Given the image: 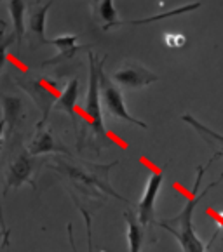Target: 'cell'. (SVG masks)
I'll return each instance as SVG.
<instances>
[{
  "label": "cell",
  "mask_w": 223,
  "mask_h": 252,
  "mask_svg": "<svg viewBox=\"0 0 223 252\" xmlns=\"http://www.w3.org/2000/svg\"><path fill=\"white\" fill-rule=\"evenodd\" d=\"M182 120L188 124L192 129L197 130V132L204 137L206 141H208V145L215 148V155H213L211 162H215V160H218V158H223V134L209 129L208 126H204L202 122H199V120L193 115H190V113H185V115L182 117Z\"/></svg>",
  "instance_id": "13"
},
{
  "label": "cell",
  "mask_w": 223,
  "mask_h": 252,
  "mask_svg": "<svg viewBox=\"0 0 223 252\" xmlns=\"http://www.w3.org/2000/svg\"><path fill=\"white\" fill-rule=\"evenodd\" d=\"M199 7H201V2H192V4H188V5H182V7L171 9V11L162 12V14H157V16H152V18L122 21V25H149V23L159 21V19H166V18H171V16H180V14H185V12H192V11H195V9H199Z\"/></svg>",
  "instance_id": "18"
},
{
  "label": "cell",
  "mask_w": 223,
  "mask_h": 252,
  "mask_svg": "<svg viewBox=\"0 0 223 252\" xmlns=\"http://www.w3.org/2000/svg\"><path fill=\"white\" fill-rule=\"evenodd\" d=\"M0 237H2V231H0Z\"/></svg>",
  "instance_id": "24"
},
{
  "label": "cell",
  "mask_w": 223,
  "mask_h": 252,
  "mask_svg": "<svg viewBox=\"0 0 223 252\" xmlns=\"http://www.w3.org/2000/svg\"><path fill=\"white\" fill-rule=\"evenodd\" d=\"M91 9H93L94 21L100 25L103 32H108L113 26L122 25V21L119 19V12L113 5V0H93Z\"/></svg>",
  "instance_id": "12"
},
{
  "label": "cell",
  "mask_w": 223,
  "mask_h": 252,
  "mask_svg": "<svg viewBox=\"0 0 223 252\" xmlns=\"http://www.w3.org/2000/svg\"><path fill=\"white\" fill-rule=\"evenodd\" d=\"M82 216H84V221H86V233H87V247H89V252H93V242H91V214L87 209L82 207ZM68 237H70V245L74 249V252H77L75 249V242H74V228L72 224H68Z\"/></svg>",
  "instance_id": "19"
},
{
  "label": "cell",
  "mask_w": 223,
  "mask_h": 252,
  "mask_svg": "<svg viewBox=\"0 0 223 252\" xmlns=\"http://www.w3.org/2000/svg\"><path fill=\"white\" fill-rule=\"evenodd\" d=\"M119 162H112L107 165H98V163L89 162H70V160L63 158V157H54L47 165L52 171L60 172L61 176L68 179L78 191L86 193V195H93V197H113L117 200L127 202L126 198L113 189L108 179V172L112 167H115Z\"/></svg>",
  "instance_id": "1"
},
{
  "label": "cell",
  "mask_w": 223,
  "mask_h": 252,
  "mask_svg": "<svg viewBox=\"0 0 223 252\" xmlns=\"http://www.w3.org/2000/svg\"><path fill=\"white\" fill-rule=\"evenodd\" d=\"M164 42L167 44V47H183L186 44V37L182 33H166L164 35Z\"/></svg>",
  "instance_id": "20"
},
{
  "label": "cell",
  "mask_w": 223,
  "mask_h": 252,
  "mask_svg": "<svg viewBox=\"0 0 223 252\" xmlns=\"http://www.w3.org/2000/svg\"><path fill=\"white\" fill-rule=\"evenodd\" d=\"M215 221H216V224H218V228H223V212H218V214L215 216Z\"/></svg>",
  "instance_id": "23"
},
{
  "label": "cell",
  "mask_w": 223,
  "mask_h": 252,
  "mask_svg": "<svg viewBox=\"0 0 223 252\" xmlns=\"http://www.w3.org/2000/svg\"><path fill=\"white\" fill-rule=\"evenodd\" d=\"M28 152L32 157L44 155V153H65V155H72L70 150L56 139V136L51 132V129H45V126L37 127V132H35L34 139L28 145Z\"/></svg>",
  "instance_id": "9"
},
{
  "label": "cell",
  "mask_w": 223,
  "mask_h": 252,
  "mask_svg": "<svg viewBox=\"0 0 223 252\" xmlns=\"http://www.w3.org/2000/svg\"><path fill=\"white\" fill-rule=\"evenodd\" d=\"M211 160L208 162L206 167H199L197 169V176H195V183H193V189L190 193V197L186 198L185 202V207L182 209L178 216L171 219H164V221L159 222V226L164 228L166 231L173 235V237L178 240V244L182 245L183 252H208V245H204V242L199 238V235L195 233L193 230V211L197 207V204L202 200V197H206L216 185L223 179V174L218 178V181L211 183L208 188L202 189V193L199 191L201 189V181H202V176L206 174V169L211 165Z\"/></svg>",
  "instance_id": "2"
},
{
  "label": "cell",
  "mask_w": 223,
  "mask_h": 252,
  "mask_svg": "<svg viewBox=\"0 0 223 252\" xmlns=\"http://www.w3.org/2000/svg\"><path fill=\"white\" fill-rule=\"evenodd\" d=\"M162 181H164L162 169L152 172V176L147 179V186H145V191H143L142 200L138 202L136 218H138V221L142 222V226H145V228L153 222L155 200H157V195H159L160 188H162Z\"/></svg>",
  "instance_id": "8"
},
{
  "label": "cell",
  "mask_w": 223,
  "mask_h": 252,
  "mask_svg": "<svg viewBox=\"0 0 223 252\" xmlns=\"http://www.w3.org/2000/svg\"><path fill=\"white\" fill-rule=\"evenodd\" d=\"M78 91H80V84L77 78H72L67 84V89L60 94V97L56 99L54 108L56 110H63L68 113L72 119L74 126L77 127V101H78Z\"/></svg>",
  "instance_id": "14"
},
{
  "label": "cell",
  "mask_w": 223,
  "mask_h": 252,
  "mask_svg": "<svg viewBox=\"0 0 223 252\" xmlns=\"http://www.w3.org/2000/svg\"><path fill=\"white\" fill-rule=\"evenodd\" d=\"M127 224V245H129V252H140L143 247V240H145V226H142V222L138 221L136 214L127 211L124 214Z\"/></svg>",
  "instance_id": "16"
},
{
  "label": "cell",
  "mask_w": 223,
  "mask_h": 252,
  "mask_svg": "<svg viewBox=\"0 0 223 252\" xmlns=\"http://www.w3.org/2000/svg\"><path fill=\"white\" fill-rule=\"evenodd\" d=\"M0 106H2V120L5 124V130L4 136L11 137L16 130V126L21 120V113H23V101L19 96H11V94H4L0 93Z\"/></svg>",
  "instance_id": "11"
},
{
  "label": "cell",
  "mask_w": 223,
  "mask_h": 252,
  "mask_svg": "<svg viewBox=\"0 0 223 252\" xmlns=\"http://www.w3.org/2000/svg\"><path fill=\"white\" fill-rule=\"evenodd\" d=\"M89 84H87V97H86V110H84V117H86L87 124H89L91 130L94 136L100 139L101 143L107 141V132H105V122H103V113H101V89H100V73L105 66L107 58H100L96 60V56L89 52Z\"/></svg>",
  "instance_id": "3"
},
{
  "label": "cell",
  "mask_w": 223,
  "mask_h": 252,
  "mask_svg": "<svg viewBox=\"0 0 223 252\" xmlns=\"http://www.w3.org/2000/svg\"><path fill=\"white\" fill-rule=\"evenodd\" d=\"M0 2H2V0H0Z\"/></svg>",
  "instance_id": "25"
},
{
  "label": "cell",
  "mask_w": 223,
  "mask_h": 252,
  "mask_svg": "<svg viewBox=\"0 0 223 252\" xmlns=\"http://www.w3.org/2000/svg\"><path fill=\"white\" fill-rule=\"evenodd\" d=\"M2 143H4V139H0V150H2ZM0 231L4 235V244L9 245V230H7V226H5L4 207H2V191H0Z\"/></svg>",
  "instance_id": "21"
},
{
  "label": "cell",
  "mask_w": 223,
  "mask_h": 252,
  "mask_svg": "<svg viewBox=\"0 0 223 252\" xmlns=\"http://www.w3.org/2000/svg\"><path fill=\"white\" fill-rule=\"evenodd\" d=\"M34 172H35V157H32L30 152L26 148L21 150L11 160V163L7 167V172H5V189L21 188L26 183H30L35 188Z\"/></svg>",
  "instance_id": "7"
},
{
  "label": "cell",
  "mask_w": 223,
  "mask_h": 252,
  "mask_svg": "<svg viewBox=\"0 0 223 252\" xmlns=\"http://www.w3.org/2000/svg\"><path fill=\"white\" fill-rule=\"evenodd\" d=\"M19 87L30 94L34 103L37 104V108L42 111V119L37 122V127L45 126L49 119V111L54 106L56 99L60 97V91L56 89V84L47 78H40V80H34V78H19L18 80Z\"/></svg>",
  "instance_id": "4"
},
{
  "label": "cell",
  "mask_w": 223,
  "mask_h": 252,
  "mask_svg": "<svg viewBox=\"0 0 223 252\" xmlns=\"http://www.w3.org/2000/svg\"><path fill=\"white\" fill-rule=\"evenodd\" d=\"M100 89H101V103L105 104V108H107V111L112 117L124 120V122H127V124H134V126H138L140 129H147V127H149L143 120L136 119V117H133L129 111H127L126 103H124L122 91L103 73V70H101V73H100Z\"/></svg>",
  "instance_id": "5"
},
{
  "label": "cell",
  "mask_w": 223,
  "mask_h": 252,
  "mask_svg": "<svg viewBox=\"0 0 223 252\" xmlns=\"http://www.w3.org/2000/svg\"><path fill=\"white\" fill-rule=\"evenodd\" d=\"M51 5L52 2H45V4H35L28 9L26 26H28L30 38L35 40V44H51V40H47V37H45V18H47V11L51 9Z\"/></svg>",
  "instance_id": "10"
},
{
  "label": "cell",
  "mask_w": 223,
  "mask_h": 252,
  "mask_svg": "<svg viewBox=\"0 0 223 252\" xmlns=\"http://www.w3.org/2000/svg\"><path fill=\"white\" fill-rule=\"evenodd\" d=\"M112 80L119 86L126 87V89H143V87L159 80V77L152 70L143 66L142 63L126 61L115 73L112 75Z\"/></svg>",
  "instance_id": "6"
},
{
  "label": "cell",
  "mask_w": 223,
  "mask_h": 252,
  "mask_svg": "<svg viewBox=\"0 0 223 252\" xmlns=\"http://www.w3.org/2000/svg\"><path fill=\"white\" fill-rule=\"evenodd\" d=\"M51 44L58 49V54L49 61H44V66H49V64H58L65 60H70L77 54L80 49H84L82 45H78L77 40V35H60V37H56L51 40Z\"/></svg>",
  "instance_id": "15"
},
{
  "label": "cell",
  "mask_w": 223,
  "mask_h": 252,
  "mask_svg": "<svg viewBox=\"0 0 223 252\" xmlns=\"http://www.w3.org/2000/svg\"><path fill=\"white\" fill-rule=\"evenodd\" d=\"M9 14L14 26V40L18 42V49H21V40L25 37V19L26 5L25 0H9Z\"/></svg>",
  "instance_id": "17"
},
{
  "label": "cell",
  "mask_w": 223,
  "mask_h": 252,
  "mask_svg": "<svg viewBox=\"0 0 223 252\" xmlns=\"http://www.w3.org/2000/svg\"><path fill=\"white\" fill-rule=\"evenodd\" d=\"M11 40V38H9ZM9 40H0V73L4 70L5 63H7V51H9Z\"/></svg>",
  "instance_id": "22"
}]
</instances>
